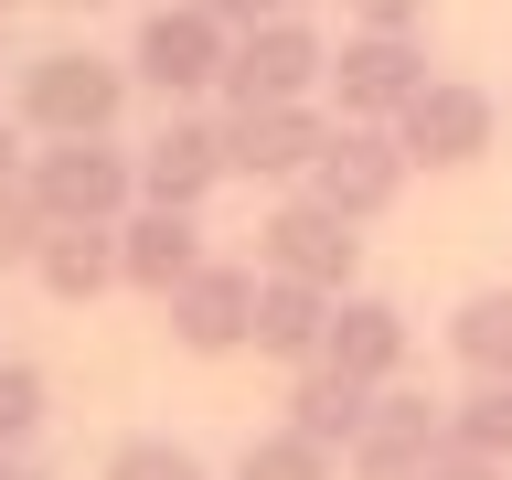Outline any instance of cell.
I'll list each match as a JSON object with an SVG mask.
<instances>
[{
	"label": "cell",
	"instance_id": "cell-1",
	"mask_svg": "<svg viewBox=\"0 0 512 480\" xmlns=\"http://www.w3.org/2000/svg\"><path fill=\"white\" fill-rule=\"evenodd\" d=\"M128 96H139L128 54H75V43H54V54L22 64V128L32 139H96V128L128 118Z\"/></svg>",
	"mask_w": 512,
	"mask_h": 480
},
{
	"label": "cell",
	"instance_id": "cell-2",
	"mask_svg": "<svg viewBox=\"0 0 512 480\" xmlns=\"http://www.w3.org/2000/svg\"><path fill=\"white\" fill-rule=\"evenodd\" d=\"M22 192L54 224H118L128 203H139V150H118V128H96V139H43V150L22 160Z\"/></svg>",
	"mask_w": 512,
	"mask_h": 480
},
{
	"label": "cell",
	"instance_id": "cell-3",
	"mask_svg": "<svg viewBox=\"0 0 512 480\" xmlns=\"http://www.w3.org/2000/svg\"><path fill=\"white\" fill-rule=\"evenodd\" d=\"M224 43H235V32H224L203 0H160V11H139V32H128V75H139L160 107H203V96L224 86Z\"/></svg>",
	"mask_w": 512,
	"mask_h": 480
},
{
	"label": "cell",
	"instance_id": "cell-4",
	"mask_svg": "<svg viewBox=\"0 0 512 480\" xmlns=\"http://www.w3.org/2000/svg\"><path fill=\"white\" fill-rule=\"evenodd\" d=\"M331 75V43H320L310 11H278V22H246L224 43V107H278V96H320Z\"/></svg>",
	"mask_w": 512,
	"mask_h": 480
},
{
	"label": "cell",
	"instance_id": "cell-5",
	"mask_svg": "<svg viewBox=\"0 0 512 480\" xmlns=\"http://www.w3.org/2000/svg\"><path fill=\"white\" fill-rule=\"evenodd\" d=\"M416 86H427V43L416 32H363V22L331 43V75H320L331 118H363V128H395Z\"/></svg>",
	"mask_w": 512,
	"mask_h": 480
},
{
	"label": "cell",
	"instance_id": "cell-6",
	"mask_svg": "<svg viewBox=\"0 0 512 480\" xmlns=\"http://www.w3.org/2000/svg\"><path fill=\"white\" fill-rule=\"evenodd\" d=\"M406 182H416V160H406V139H395V128L331 118V139H320V160H310V192L331 203V214L374 224V214H395V203H406Z\"/></svg>",
	"mask_w": 512,
	"mask_h": 480
},
{
	"label": "cell",
	"instance_id": "cell-7",
	"mask_svg": "<svg viewBox=\"0 0 512 480\" xmlns=\"http://www.w3.org/2000/svg\"><path fill=\"white\" fill-rule=\"evenodd\" d=\"M224 182H235V160H224V118H214V107H160V128L139 139V203L203 214Z\"/></svg>",
	"mask_w": 512,
	"mask_h": 480
},
{
	"label": "cell",
	"instance_id": "cell-8",
	"mask_svg": "<svg viewBox=\"0 0 512 480\" xmlns=\"http://www.w3.org/2000/svg\"><path fill=\"white\" fill-rule=\"evenodd\" d=\"M256 267L310 278V288H331V299H342V288L363 278V235H352V214H331L310 182H288V203L256 224Z\"/></svg>",
	"mask_w": 512,
	"mask_h": 480
},
{
	"label": "cell",
	"instance_id": "cell-9",
	"mask_svg": "<svg viewBox=\"0 0 512 480\" xmlns=\"http://www.w3.org/2000/svg\"><path fill=\"white\" fill-rule=\"evenodd\" d=\"M395 139H406L416 171H480L491 139H502V107H491V86H470V75H427V86L406 96Z\"/></svg>",
	"mask_w": 512,
	"mask_h": 480
},
{
	"label": "cell",
	"instance_id": "cell-10",
	"mask_svg": "<svg viewBox=\"0 0 512 480\" xmlns=\"http://www.w3.org/2000/svg\"><path fill=\"white\" fill-rule=\"evenodd\" d=\"M160 320H171V342L192 352V363H224V352L256 342V267H235V256H203L171 299H160Z\"/></svg>",
	"mask_w": 512,
	"mask_h": 480
},
{
	"label": "cell",
	"instance_id": "cell-11",
	"mask_svg": "<svg viewBox=\"0 0 512 480\" xmlns=\"http://www.w3.org/2000/svg\"><path fill=\"white\" fill-rule=\"evenodd\" d=\"M320 139H331V107H320V96L224 107V160H235V182H310Z\"/></svg>",
	"mask_w": 512,
	"mask_h": 480
},
{
	"label": "cell",
	"instance_id": "cell-12",
	"mask_svg": "<svg viewBox=\"0 0 512 480\" xmlns=\"http://www.w3.org/2000/svg\"><path fill=\"white\" fill-rule=\"evenodd\" d=\"M438 448H448V406H438V395H416V384H374V416H363V438H352L342 470H352V480H427Z\"/></svg>",
	"mask_w": 512,
	"mask_h": 480
},
{
	"label": "cell",
	"instance_id": "cell-13",
	"mask_svg": "<svg viewBox=\"0 0 512 480\" xmlns=\"http://www.w3.org/2000/svg\"><path fill=\"white\" fill-rule=\"evenodd\" d=\"M406 352H416V331H406V310H395V299H363V288H342V299H331L320 363H342L352 384H406Z\"/></svg>",
	"mask_w": 512,
	"mask_h": 480
},
{
	"label": "cell",
	"instance_id": "cell-14",
	"mask_svg": "<svg viewBox=\"0 0 512 480\" xmlns=\"http://www.w3.org/2000/svg\"><path fill=\"white\" fill-rule=\"evenodd\" d=\"M192 267H203V224H192V214H171V203H128V214H118V288L171 299Z\"/></svg>",
	"mask_w": 512,
	"mask_h": 480
},
{
	"label": "cell",
	"instance_id": "cell-15",
	"mask_svg": "<svg viewBox=\"0 0 512 480\" xmlns=\"http://www.w3.org/2000/svg\"><path fill=\"white\" fill-rule=\"evenodd\" d=\"M320 331H331V288L256 267V342H246V352H267V363L299 374V363H320Z\"/></svg>",
	"mask_w": 512,
	"mask_h": 480
},
{
	"label": "cell",
	"instance_id": "cell-16",
	"mask_svg": "<svg viewBox=\"0 0 512 480\" xmlns=\"http://www.w3.org/2000/svg\"><path fill=\"white\" fill-rule=\"evenodd\" d=\"M32 278H43V299H64V310L107 299V288H118V224H54L43 256H32Z\"/></svg>",
	"mask_w": 512,
	"mask_h": 480
},
{
	"label": "cell",
	"instance_id": "cell-17",
	"mask_svg": "<svg viewBox=\"0 0 512 480\" xmlns=\"http://www.w3.org/2000/svg\"><path fill=\"white\" fill-rule=\"evenodd\" d=\"M363 416H374V384H352L342 363H299V374H288V427H299V438H320V448L352 459Z\"/></svg>",
	"mask_w": 512,
	"mask_h": 480
},
{
	"label": "cell",
	"instance_id": "cell-18",
	"mask_svg": "<svg viewBox=\"0 0 512 480\" xmlns=\"http://www.w3.org/2000/svg\"><path fill=\"white\" fill-rule=\"evenodd\" d=\"M448 352H459V374L512 384V288H470L448 310Z\"/></svg>",
	"mask_w": 512,
	"mask_h": 480
},
{
	"label": "cell",
	"instance_id": "cell-19",
	"mask_svg": "<svg viewBox=\"0 0 512 480\" xmlns=\"http://www.w3.org/2000/svg\"><path fill=\"white\" fill-rule=\"evenodd\" d=\"M342 470V448H320V438H299V427H267V438H246L235 448V480H331Z\"/></svg>",
	"mask_w": 512,
	"mask_h": 480
},
{
	"label": "cell",
	"instance_id": "cell-20",
	"mask_svg": "<svg viewBox=\"0 0 512 480\" xmlns=\"http://www.w3.org/2000/svg\"><path fill=\"white\" fill-rule=\"evenodd\" d=\"M43 416H54V384H43V363L0 352V459H22V448L43 438Z\"/></svg>",
	"mask_w": 512,
	"mask_h": 480
},
{
	"label": "cell",
	"instance_id": "cell-21",
	"mask_svg": "<svg viewBox=\"0 0 512 480\" xmlns=\"http://www.w3.org/2000/svg\"><path fill=\"white\" fill-rule=\"evenodd\" d=\"M448 438H459V448H480V459H502V470H512V384H480V374H470V395L448 406Z\"/></svg>",
	"mask_w": 512,
	"mask_h": 480
},
{
	"label": "cell",
	"instance_id": "cell-22",
	"mask_svg": "<svg viewBox=\"0 0 512 480\" xmlns=\"http://www.w3.org/2000/svg\"><path fill=\"white\" fill-rule=\"evenodd\" d=\"M96 480H214V470H203V459H192L182 438H118Z\"/></svg>",
	"mask_w": 512,
	"mask_h": 480
},
{
	"label": "cell",
	"instance_id": "cell-23",
	"mask_svg": "<svg viewBox=\"0 0 512 480\" xmlns=\"http://www.w3.org/2000/svg\"><path fill=\"white\" fill-rule=\"evenodd\" d=\"M43 235H54V214L11 182V192H0V278H11V267H32V256H43Z\"/></svg>",
	"mask_w": 512,
	"mask_h": 480
},
{
	"label": "cell",
	"instance_id": "cell-24",
	"mask_svg": "<svg viewBox=\"0 0 512 480\" xmlns=\"http://www.w3.org/2000/svg\"><path fill=\"white\" fill-rule=\"evenodd\" d=\"M427 480H512V470H502V459H480V448H459V438H448L438 459H427Z\"/></svg>",
	"mask_w": 512,
	"mask_h": 480
},
{
	"label": "cell",
	"instance_id": "cell-25",
	"mask_svg": "<svg viewBox=\"0 0 512 480\" xmlns=\"http://www.w3.org/2000/svg\"><path fill=\"white\" fill-rule=\"evenodd\" d=\"M352 22H363V32H416L427 0H352Z\"/></svg>",
	"mask_w": 512,
	"mask_h": 480
},
{
	"label": "cell",
	"instance_id": "cell-26",
	"mask_svg": "<svg viewBox=\"0 0 512 480\" xmlns=\"http://www.w3.org/2000/svg\"><path fill=\"white\" fill-rule=\"evenodd\" d=\"M224 32H246V22H278V11H299V0H203Z\"/></svg>",
	"mask_w": 512,
	"mask_h": 480
},
{
	"label": "cell",
	"instance_id": "cell-27",
	"mask_svg": "<svg viewBox=\"0 0 512 480\" xmlns=\"http://www.w3.org/2000/svg\"><path fill=\"white\" fill-rule=\"evenodd\" d=\"M22 160H32V150H22V128H11V118H0V192H11V182H22Z\"/></svg>",
	"mask_w": 512,
	"mask_h": 480
},
{
	"label": "cell",
	"instance_id": "cell-28",
	"mask_svg": "<svg viewBox=\"0 0 512 480\" xmlns=\"http://www.w3.org/2000/svg\"><path fill=\"white\" fill-rule=\"evenodd\" d=\"M54 11H96V0H54Z\"/></svg>",
	"mask_w": 512,
	"mask_h": 480
},
{
	"label": "cell",
	"instance_id": "cell-29",
	"mask_svg": "<svg viewBox=\"0 0 512 480\" xmlns=\"http://www.w3.org/2000/svg\"><path fill=\"white\" fill-rule=\"evenodd\" d=\"M0 480H32V470H11V459H0Z\"/></svg>",
	"mask_w": 512,
	"mask_h": 480
},
{
	"label": "cell",
	"instance_id": "cell-30",
	"mask_svg": "<svg viewBox=\"0 0 512 480\" xmlns=\"http://www.w3.org/2000/svg\"><path fill=\"white\" fill-rule=\"evenodd\" d=\"M0 22H11V0H0Z\"/></svg>",
	"mask_w": 512,
	"mask_h": 480
}]
</instances>
